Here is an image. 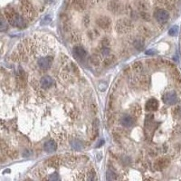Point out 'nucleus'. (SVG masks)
Masks as SVG:
<instances>
[{"label":"nucleus","instance_id":"obj_11","mask_svg":"<svg viewBox=\"0 0 181 181\" xmlns=\"http://www.w3.org/2000/svg\"><path fill=\"white\" fill-rule=\"evenodd\" d=\"M56 149H57V145H56V142L53 141V140H48L47 142L44 143L43 149H44V151H46L48 153L54 152Z\"/></svg>","mask_w":181,"mask_h":181},{"label":"nucleus","instance_id":"obj_19","mask_svg":"<svg viewBox=\"0 0 181 181\" xmlns=\"http://www.w3.org/2000/svg\"><path fill=\"white\" fill-rule=\"evenodd\" d=\"M80 40H81V34L76 32L72 34V41H74L75 43H78Z\"/></svg>","mask_w":181,"mask_h":181},{"label":"nucleus","instance_id":"obj_10","mask_svg":"<svg viewBox=\"0 0 181 181\" xmlns=\"http://www.w3.org/2000/svg\"><path fill=\"white\" fill-rule=\"evenodd\" d=\"M40 84L44 89H48L53 84V80L48 75H44L40 81Z\"/></svg>","mask_w":181,"mask_h":181},{"label":"nucleus","instance_id":"obj_6","mask_svg":"<svg viewBox=\"0 0 181 181\" xmlns=\"http://www.w3.org/2000/svg\"><path fill=\"white\" fill-rule=\"evenodd\" d=\"M163 102L169 105H173L175 104L177 102H178V96L176 94L175 92H170V93H167L166 94H164L163 97Z\"/></svg>","mask_w":181,"mask_h":181},{"label":"nucleus","instance_id":"obj_5","mask_svg":"<svg viewBox=\"0 0 181 181\" xmlns=\"http://www.w3.org/2000/svg\"><path fill=\"white\" fill-rule=\"evenodd\" d=\"M52 63H53V57H51V56L42 57L40 59H38V61H37L38 66L42 70H47V69H49L51 67Z\"/></svg>","mask_w":181,"mask_h":181},{"label":"nucleus","instance_id":"obj_1","mask_svg":"<svg viewBox=\"0 0 181 181\" xmlns=\"http://www.w3.org/2000/svg\"><path fill=\"white\" fill-rule=\"evenodd\" d=\"M6 16H7V21L9 22L12 25L16 27H25V22L24 21L23 17L14 10L7 9Z\"/></svg>","mask_w":181,"mask_h":181},{"label":"nucleus","instance_id":"obj_4","mask_svg":"<svg viewBox=\"0 0 181 181\" xmlns=\"http://www.w3.org/2000/svg\"><path fill=\"white\" fill-rule=\"evenodd\" d=\"M96 24L98 25V26L100 28H102L103 30H108L111 26V19L108 16H100L96 20Z\"/></svg>","mask_w":181,"mask_h":181},{"label":"nucleus","instance_id":"obj_9","mask_svg":"<svg viewBox=\"0 0 181 181\" xmlns=\"http://www.w3.org/2000/svg\"><path fill=\"white\" fill-rule=\"evenodd\" d=\"M145 107H146V110L149 111H157L158 108H159V102L155 98H151V99H149V101L147 102Z\"/></svg>","mask_w":181,"mask_h":181},{"label":"nucleus","instance_id":"obj_3","mask_svg":"<svg viewBox=\"0 0 181 181\" xmlns=\"http://www.w3.org/2000/svg\"><path fill=\"white\" fill-rule=\"evenodd\" d=\"M154 16L156 18V20L160 23H165L169 20L170 18V14L169 12L165 9H162V8H159L155 11L154 13Z\"/></svg>","mask_w":181,"mask_h":181},{"label":"nucleus","instance_id":"obj_20","mask_svg":"<svg viewBox=\"0 0 181 181\" xmlns=\"http://www.w3.org/2000/svg\"><path fill=\"white\" fill-rule=\"evenodd\" d=\"M134 45L137 49H142L143 47V41L141 39H137L135 42H134Z\"/></svg>","mask_w":181,"mask_h":181},{"label":"nucleus","instance_id":"obj_22","mask_svg":"<svg viewBox=\"0 0 181 181\" xmlns=\"http://www.w3.org/2000/svg\"><path fill=\"white\" fill-rule=\"evenodd\" d=\"M51 20H52V19L47 16H45V17L43 19V24H48L49 22H51Z\"/></svg>","mask_w":181,"mask_h":181},{"label":"nucleus","instance_id":"obj_13","mask_svg":"<svg viewBox=\"0 0 181 181\" xmlns=\"http://www.w3.org/2000/svg\"><path fill=\"white\" fill-rule=\"evenodd\" d=\"M108 8L110 9V11H111L112 13H118L120 11V6L116 1H111L108 5Z\"/></svg>","mask_w":181,"mask_h":181},{"label":"nucleus","instance_id":"obj_16","mask_svg":"<svg viewBox=\"0 0 181 181\" xmlns=\"http://www.w3.org/2000/svg\"><path fill=\"white\" fill-rule=\"evenodd\" d=\"M131 111H132L133 115H135V116L138 117V116L141 114V108H140L139 105L135 104V105H133V106L131 107Z\"/></svg>","mask_w":181,"mask_h":181},{"label":"nucleus","instance_id":"obj_8","mask_svg":"<svg viewBox=\"0 0 181 181\" xmlns=\"http://www.w3.org/2000/svg\"><path fill=\"white\" fill-rule=\"evenodd\" d=\"M73 52L76 58H80V59H84L85 58L86 55H87V52L86 50L81 45H75L73 49Z\"/></svg>","mask_w":181,"mask_h":181},{"label":"nucleus","instance_id":"obj_23","mask_svg":"<svg viewBox=\"0 0 181 181\" xmlns=\"http://www.w3.org/2000/svg\"><path fill=\"white\" fill-rule=\"evenodd\" d=\"M1 29H2V31L5 30V21L3 18H2V22H1Z\"/></svg>","mask_w":181,"mask_h":181},{"label":"nucleus","instance_id":"obj_21","mask_svg":"<svg viewBox=\"0 0 181 181\" xmlns=\"http://www.w3.org/2000/svg\"><path fill=\"white\" fill-rule=\"evenodd\" d=\"M72 144H73V145H72V146H73V148L76 149V150H79V149L82 148L81 142H80V141H78V140H75V141H74Z\"/></svg>","mask_w":181,"mask_h":181},{"label":"nucleus","instance_id":"obj_14","mask_svg":"<svg viewBox=\"0 0 181 181\" xmlns=\"http://www.w3.org/2000/svg\"><path fill=\"white\" fill-rule=\"evenodd\" d=\"M137 6H138V7L140 10L143 11L148 10L149 7V3L146 0H138V2H137Z\"/></svg>","mask_w":181,"mask_h":181},{"label":"nucleus","instance_id":"obj_18","mask_svg":"<svg viewBox=\"0 0 181 181\" xmlns=\"http://www.w3.org/2000/svg\"><path fill=\"white\" fill-rule=\"evenodd\" d=\"M178 33H179V27L177 25H174V26H172L170 29L169 34L171 35V36H175V35L178 34Z\"/></svg>","mask_w":181,"mask_h":181},{"label":"nucleus","instance_id":"obj_17","mask_svg":"<svg viewBox=\"0 0 181 181\" xmlns=\"http://www.w3.org/2000/svg\"><path fill=\"white\" fill-rule=\"evenodd\" d=\"M132 67H133V69L136 73H140L143 70V65L140 62H135L132 65Z\"/></svg>","mask_w":181,"mask_h":181},{"label":"nucleus","instance_id":"obj_2","mask_svg":"<svg viewBox=\"0 0 181 181\" xmlns=\"http://www.w3.org/2000/svg\"><path fill=\"white\" fill-rule=\"evenodd\" d=\"M132 23L129 21V19H120L115 25V29L119 34H127L129 33L131 28H132Z\"/></svg>","mask_w":181,"mask_h":181},{"label":"nucleus","instance_id":"obj_7","mask_svg":"<svg viewBox=\"0 0 181 181\" xmlns=\"http://www.w3.org/2000/svg\"><path fill=\"white\" fill-rule=\"evenodd\" d=\"M120 123L122 126L126 128H129L135 124V119L131 115H123L120 119Z\"/></svg>","mask_w":181,"mask_h":181},{"label":"nucleus","instance_id":"obj_12","mask_svg":"<svg viewBox=\"0 0 181 181\" xmlns=\"http://www.w3.org/2000/svg\"><path fill=\"white\" fill-rule=\"evenodd\" d=\"M169 164H170V160H169V159L162 158V159H160V160H159L157 162H156L155 167H156L157 170H163V169H165L166 167H168Z\"/></svg>","mask_w":181,"mask_h":181},{"label":"nucleus","instance_id":"obj_15","mask_svg":"<svg viewBox=\"0 0 181 181\" xmlns=\"http://www.w3.org/2000/svg\"><path fill=\"white\" fill-rule=\"evenodd\" d=\"M91 63L93 64V65H95V66H98V65H100L101 63H102V58H101V56L99 55V54H93L92 55V57H91Z\"/></svg>","mask_w":181,"mask_h":181}]
</instances>
